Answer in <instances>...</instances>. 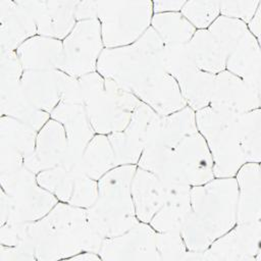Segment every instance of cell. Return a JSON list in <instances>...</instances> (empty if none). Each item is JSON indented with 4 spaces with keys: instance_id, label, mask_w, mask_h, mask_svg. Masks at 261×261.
Wrapping results in <instances>:
<instances>
[{
    "instance_id": "cell-27",
    "label": "cell",
    "mask_w": 261,
    "mask_h": 261,
    "mask_svg": "<svg viewBox=\"0 0 261 261\" xmlns=\"http://www.w3.org/2000/svg\"><path fill=\"white\" fill-rule=\"evenodd\" d=\"M196 112L189 106L161 117L156 140L166 148L174 149L175 146L186 137L197 133Z\"/></svg>"
},
{
    "instance_id": "cell-14",
    "label": "cell",
    "mask_w": 261,
    "mask_h": 261,
    "mask_svg": "<svg viewBox=\"0 0 261 261\" xmlns=\"http://www.w3.org/2000/svg\"><path fill=\"white\" fill-rule=\"evenodd\" d=\"M35 19L37 35L63 41L76 23L77 0H19Z\"/></svg>"
},
{
    "instance_id": "cell-24",
    "label": "cell",
    "mask_w": 261,
    "mask_h": 261,
    "mask_svg": "<svg viewBox=\"0 0 261 261\" xmlns=\"http://www.w3.org/2000/svg\"><path fill=\"white\" fill-rule=\"evenodd\" d=\"M225 70L261 90L260 42L251 33L227 55Z\"/></svg>"
},
{
    "instance_id": "cell-22",
    "label": "cell",
    "mask_w": 261,
    "mask_h": 261,
    "mask_svg": "<svg viewBox=\"0 0 261 261\" xmlns=\"http://www.w3.org/2000/svg\"><path fill=\"white\" fill-rule=\"evenodd\" d=\"M167 200L152 217L149 224L159 232L181 233L191 212V186H165Z\"/></svg>"
},
{
    "instance_id": "cell-43",
    "label": "cell",
    "mask_w": 261,
    "mask_h": 261,
    "mask_svg": "<svg viewBox=\"0 0 261 261\" xmlns=\"http://www.w3.org/2000/svg\"><path fill=\"white\" fill-rule=\"evenodd\" d=\"M185 0H155L152 1L153 12H178L185 4Z\"/></svg>"
},
{
    "instance_id": "cell-11",
    "label": "cell",
    "mask_w": 261,
    "mask_h": 261,
    "mask_svg": "<svg viewBox=\"0 0 261 261\" xmlns=\"http://www.w3.org/2000/svg\"><path fill=\"white\" fill-rule=\"evenodd\" d=\"M50 116L63 126L67 139V150L60 165L73 174H85L83 154L96 133L84 104L60 101Z\"/></svg>"
},
{
    "instance_id": "cell-3",
    "label": "cell",
    "mask_w": 261,
    "mask_h": 261,
    "mask_svg": "<svg viewBox=\"0 0 261 261\" xmlns=\"http://www.w3.org/2000/svg\"><path fill=\"white\" fill-rule=\"evenodd\" d=\"M37 261L68 260L81 252L99 253L105 238L90 224L87 209L58 202L33 223Z\"/></svg>"
},
{
    "instance_id": "cell-32",
    "label": "cell",
    "mask_w": 261,
    "mask_h": 261,
    "mask_svg": "<svg viewBox=\"0 0 261 261\" xmlns=\"http://www.w3.org/2000/svg\"><path fill=\"white\" fill-rule=\"evenodd\" d=\"M38 132L10 116H0V144L18 151L24 158L33 155Z\"/></svg>"
},
{
    "instance_id": "cell-38",
    "label": "cell",
    "mask_w": 261,
    "mask_h": 261,
    "mask_svg": "<svg viewBox=\"0 0 261 261\" xmlns=\"http://www.w3.org/2000/svg\"><path fill=\"white\" fill-rule=\"evenodd\" d=\"M156 250L159 261H181L188 249L181 233L157 231Z\"/></svg>"
},
{
    "instance_id": "cell-19",
    "label": "cell",
    "mask_w": 261,
    "mask_h": 261,
    "mask_svg": "<svg viewBox=\"0 0 261 261\" xmlns=\"http://www.w3.org/2000/svg\"><path fill=\"white\" fill-rule=\"evenodd\" d=\"M67 150V139L63 126L50 118L38 132L33 155L24 160V166L38 174L62 163Z\"/></svg>"
},
{
    "instance_id": "cell-12",
    "label": "cell",
    "mask_w": 261,
    "mask_h": 261,
    "mask_svg": "<svg viewBox=\"0 0 261 261\" xmlns=\"http://www.w3.org/2000/svg\"><path fill=\"white\" fill-rule=\"evenodd\" d=\"M204 261H261V222L237 223L204 250Z\"/></svg>"
},
{
    "instance_id": "cell-18",
    "label": "cell",
    "mask_w": 261,
    "mask_h": 261,
    "mask_svg": "<svg viewBox=\"0 0 261 261\" xmlns=\"http://www.w3.org/2000/svg\"><path fill=\"white\" fill-rule=\"evenodd\" d=\"M36 35L35 19L19 0H0V53L16 51Z\"/></svg>"
},
{
    "instance_id": "cell-45",
    "label": "cell",
    "mask_w": 261,
    "mask_h": 261,
    "mask_svg": "<svg viewBox=\"0 0 261 261\" xmlns=\"http://www.w3.org/2000/svg\"><path fill=\"white\" fill-rule=\"evenodd\" d=\"M68 260H79V261H100L101 257L99 256L98 253H94V252H81L74 256H72L71 258H69Z\"/></svg>"
},
{
    "instance_id": "cell-35",
    "label": "cell",
    "mask_w": 261,
    "mask_h": 261,
    "mask_svg": "<svg viewBox=\"0 0 261 261\" xmlns=\"http://www.w3.org/2000/svg\"><path fill=\"white\" fill-rule=\"evenodd\" d=\"M179 12L196 30H207L220 15L219 1H186Z\"/></svg>"
},
{
    "instance_id": "cell-15",
    "label": "cell",
    "mask_w": 261,
    "mask_h": 261,
    "mask_svg": "<svg viewBox=\"0 0 261 261\" xmlns=\"http://www.w3.org/2000/svg\"><path fill=\"white\" fill-rule=\"evenodd\" d=\"M261 90L239 76L223 70L215 74L210 107L233 114H243L261 106Z\"/></svg>"
},
{
    "instance_id": "cell-7",
    "label": "cell",
    "mask_w": 261,
    "mask_h": 261,
    "mask_svg": "<svg viewBox=\"0 0 261 261\" xmlns=\"http://www.w3.org/2000/svg\"><path fill=\"white\" fill-rule=\"evenodd\" d=\"M98 20L105 48L134 44L151 28L153 6L144 1H98Z\"/></svg>"
},
{
    "instance_id": "cell-8",
    "label": "cell",
    "mask_w": 261,
    "mask_h": 261,
    "mask_svg": "<svg viewBox=\"0 0 261 261\" xmlns=\"http://www.w3.org/2000/svg\"><path fill=\"white\" fill-rule=\"evenodd\" d=\"M0 186L7 202L5 223L38 221L59 202L38 184L37 174L25 166L12 176L1 179Z\"/></svg>"
},
{
    "instance_id": "cell-20",
    "label": "cell",
    "mask_w": 261,
    "mask_h": 261,
    "mask_svg": "<svg viewBox=\"0 0 261 261\" xmlns=\"http://www.w3.org/2000/svg\"><path fill=\"white\" fill-rule=\"evenodd\" d=\"M234 177L238 185L237 223L261 222L260 163H245Z\"/></svg>"
},
{
    "instance_id": "cell-23",
    "label": "cell",
    "mask_w": 261,
    "mask_h": 261,
    "mask_svg": "<svg viewBox=\"0 0 261 261\" xmlns=\"http://www.w3.org/2000/svg\"><path fill=\"white\" fill-rule=\"evenodd\" d=\"M23 70L60 69L63 62L62 41L54 38L36 35L17 49Z\"/></svg>"
},
{
    "instance_id": "cell-26",
    "label": "cell",
    "mask_w": 261,
    "mask_h": 261,
    "mask_svg": "<svg viewBox=\"0 0 261 261\" xmlns=\"http://www.w3.org/2000/svg\"><path fill=\"white\" fill-rule=\"evenodd\" d=\"M188 46L198 69L213 74L225 70L226 54L208 30H196Z\"/></svg>"
},
{
    "instance_id": "cell-42",
    "label": "cell",
    "mask_w": 261,
    "mask_h": 261,
    "mask_svg": "<svg viewBox=\"0 0 261 261\" xmlns=\"http://www.w3.org/2000/svg\"><path fill=\"white\" fill-rule=\"evenodd\" d=\"M98 13H99L98 1H93V0L77 1L76 7H75L76 21L98 19Z\"/></svg>"
},
{
    "instance_id": "cell-44",
    "label": "cell",
    "mask_w": 261,
    "mask_h": 261,
    "mask_svg": "<svg viewBox=\"0 0 261 261\" xmlns=\"http://www.w3.org/2000/svg\"><path fill=\"white\" fill-rule=\"evenodd\" d=\"M247 28L249 32L260 42L261 35V4L257 9L256 13L252 17V19L247 23Z\"/></svg>"
},
{
    "instance_id": "cell-37",
    "label": "cell",
    "mask_w": 261,
    "mask_h": 261,
    "mask_svg": "<svg viewBox=\"0 0 261 261\" xmlns=\"http://www.w3.org/2000/svg\"><path fill=\"white\" fill-rule=\"evenodd\" d=\"M34 222L22 223H4L0 227V245L21 247L35 251Z\"/></svg>"
},
{
    "instance_id": "cell-31",
    "label": "cell",
    "mask_w": 261,
    "mask_h": 261,
    "mask_svg": "<svg viewBox=\"0 0 261 261\" xmlns=\"http://www.w3.org/2000/svg\"><path fill=\"white\" fill-rule=\"evenodd\" d=\"M238 138L246 162H261V109L238 115Z\"/></svg>"
},
{
    "instance_id": "cell-16",
    "label": "cell",
    "mask_w": 261,
    "mask_h": 261,
    "mask_svg": "<svg viewBox=\"0 0 261 261\" xmlns=\"http://www.w3.org/2000/svg\"><path fill=\"white\" fill-rule=\"evenodd\" d=\"M69 77L60 69L24 70L20 86L36 108L50 114L61 101Z\"/></svg>"
},
{
    "instance_id": "cell-25",
    "label": "cell",
    "mask_w": 261,
    "mask_h": 261,
    "mask_svg": "<svg viewBox=\"0 0 261 261\" xmlns=\"http://www.w3.org/2000/svg\"><path fill=\"white\" fill-rule=\"evenodd\" d=\"M0 114L13 117L37 132L51 118L49 113L36 108L27 99L20 84L0 91Z\"/></svg>"
},
{
    "instance_id": "cell-1",
    "label": "cell",
    "mask_w": 261,
    "mask_h": 261,
    "mask_svg": "<svg viewBox=\"0 0 261 261\" xmlns=\"http://www.w3.org/2000/svg\"><path fill=\"white\" fill-rule=\"evenodd\" d=\"M97 71L162 116L186 106L176 81L165 71L163 43L152 28L132 45L105 48Z\"/></svg>"
},
{
    "instance_id": "cell-33",
    "label": "cell",
    "mask_w": 261,
    "mask_h": 261,
    "mask_svg": "<svg viewBox=\"0 0 261 261\" xmlns=\"http://www.w3.org/2000/svg\"><path fill=\"white\" fill-rule=\"evenodd\" d=\"M61 165L45 169L37 174L38 184L54 195L59 202L69 204L75 188L76 176Z\"/></svg>"
},
{
    "instance_id": "cell-9",
    "label": "cell",
    "mask_w": 261,
    "mask_h": 261,
    "mask_svg": "<svg viewBox=\"0 0 261 261\" xmlns=\"http://www.w3.org/2000/svg\"><path fill=\"white\" fill-rule=\"evenodd\" d=\"M161 117L162 115L141 102L122 132L107 135L116 166L138 164L144 149L156 140Z\"/></svg>"
},
{
    "instance_id": "cell-40",
    "label": "cell",
    "mask_w": 261,
    "mask_h": 261,
    "mask_svg": "<svg viewBox=\"0 0 261 261\" xmlns=\"http://www.w3.org/2000/svg\"><path fill=\"white\" fill-rule=\"evenodd\" d=\"M260 4V0L219 1L220 15L239 19L247 24L256 13Z\"/></svg>"
},
{
    "instance_id": "cell-29",
    "label": "cell",
    "mask_w": 261,
    "mask_h": 261,
    "mask_svg": "<svg viewBox=\"0 0 261 261\" xmlns=\"http://www.w3.org/2000/svg\"><path fill=\"white\" fill-rule=\"evenodd\" d=\"M83 171L89 177L99 180L116 167L113 149L107 135L96 134L86 147L82 159Z\"/></svg>"
},
{
    "instance_id": "cell-39",
    "label": "cell",
    "mask_w": 261,
    "mask_h": 261,
    "mask_svg": "<svg viewBox=\"0 0 261 261\" xmlns=\"http://www.w3.org/2000/svg\"><path fill=\"white\" fill-rule=\"evenodd\" d=\"M23 71L15 51L0 53V90L19 85Z\"/></svg>"
},
{
    "instance_id": "cell-4",
    "label": "cell",
    "mask_w": 261,
    "mask_h": 261,
    "mask_svg": "<svg viewBox=\"0 0 261 261\" xmlns=\"http://www.w3.org/2000/svg\"><path fill=\"white\" fill-rule=\"evenodd\" d=\"M136 169L137 165L116 166L98 180V196L87 215L91 226L103 238L121 234L140 222L130 192Z\"/></svg>"
},
{
    "instance_id": "cell-21",
    "label": "cell",
    "mask_w": 261,
    "mask_h": 261,
    "mask_svg": "<svg viewBox=\"0 0 261 261\" xmlns=\"http://www.w3.org/2000/svg\"><path fill=\"white\" fill-rule=\"evenodd\" d=\"M130 192L140 222L149 223L167 200L165 185L155 174L138 166L132 179Z\"/></svg>"
},
{
    "instance_id": "cell-34",
    "label": "cell",
    "mask_w": 261,
    "mask_h": 261,
    "mask_svg": "<svg viewBox=\"0 0 261 261\" xmlns=\"http://www.w3.org/2000/svg\"><path fill=\"white\" fill-rule=\"evenodd\" d=\"M227 55L250 33L247 24L239 19L219 15L207 29Z\"/></svg>"
},
{
    "instance_id": "cell-10",
    "label": "cell",
    "mask_w": 261,
    "mask_h": 261,
    "mask_svg": "<svg viewBox=\"0 0 261 261\" xmlns=\"http://www.w3.org/2000/svg\"><path fill=\"white\" fill-rule=\"evenodd\" d=\"M63 62L60 70L72 77L97 71V63L105 49L98 19L76 21L62 41Z\"/></svg>"
},
{
    "instance_id": "cell-17",
    "label": "cell",
    "mask_w": 261,
    "mask_h": 261,
    "mask_svg": "<svg viewBox=\"0 0 261 261\" xmlns=\"http://www.w3.org/2000/svg\"><path fill=\"white\" fill-rule=\"evenodd\" d=\"M173 152L180 170L191 187L204 185L215 177L211 153L199 132L182 139L175 146Z\"/></svg>"
},
{
    "instance_id": "cell-2",
    "label": "cell",
    "mask_w": 261,
    "mask_h": 261,
    "mask_svg": "<svg viewBox=\"0 0 261 261\" xmlns=\"http://www.w3.org/2000/svg\"><path fill=\"white\" fill-rule=\"evenodd\" d=\"M236 177H214L191 189V212L181 231L188 250L204 251L237 224Z\"/></svg>"
},
{
    "instance_id": "cell-5",
    "label": "cell",
    "mask_w": 261,
    "mask_h": 261,
    "mask_svg": "<svg viewBox=\"0 0 261 261\" xmlns=\"http://www.w3.org/2000/svg\"><path fill=\"white\" fill-rule=\"evenodd\" d=\"M238 115L210 106L196 112L197 128L211 153L215 177H234L247 163L238 138Z\"/></svg>"
},
{
    "instance_id": "cell-30",
    "label": "cell",
    "mask_w": 261,
    "mask_h": 261,
    "mask_svg": "<svg viewBox=\"0 0 261 261\" xmlns=\"http://www.w3.org/2000/svg\"><path fill=\"white\" fill-rule=\"evenodd\" d=\"M151 28L157 34L163 45L188 44L196 29L178 12L154 13Z\"/></svg>"
},
{
    "instance_id": "cell-36",
    "label": "cell",
    "mask_w": 261,
    "mask_h": 261,
    "mask_svg": "<svg viewBox=\"0 0 261 261\" xmlns=\"http://www.w3.org/2000/svg\"><path fill=\"white\" fill-rule=\"evenodd\" d=\"M163 65L165 71L175 81L197 69L188 44L163 45Z\"/></svg>"
},
{
    "instance_id": "cell-41",
    "label": "cell",
    "mask_w": 261,
    "mask_h": 261,
    "mask_svg": "<svg viewBox=\"0 0 261 261\" xmlns=\"http://www.w3.org/2000/svg\"><path fill=\"white\" fill-rule=\"evenodd\" d=\"M36 253L21 247L0 245V261H35Z\"/></svg>"
},
{
    "instance_id": "cell-13",
    "label": "cell",
    "mask_w": 261,
    "mask_h": 261,
    "mask_svg": "<svg viewBox=\"0 0 261 261\" xmlns=\"http://www.w3.org/2000/svg\"><path fill=\"white\" fill-rule=\"evenodd\" d=\"M156 232L149 223L139 222L121 234L105 238L98 254L103 261H159Z\"/></svg>"
},
{
    "instance_id": "cell-6",
    "label": "cell",
    "mask_w": 261,
    "mask_h": 261,
    "mask_svg": "<svg viewBox=\"0 0 261 261\" xmlns=\"http://www.w3.org/2000/svg\"><path fill=\"white\" fill-rule=\"evenodd\" d=\"M141 101L117 83L102 75L87 94L84 106L96 134L122 132Z\"/></svg>"
},
{
    "instance_id": "cell-28",
    "label": "cell",
    "mask_w": 261,
    "mask_h": 261,
    "mask_svg": "<svg viewBox=\"0 0 261 261\" xmlns=\"http://www.w3.org/2000/svg\"><path fill=\"white\" fill-rule=\"evenodd\" d=\"M215 74L194 69L176 80L186 106L195 112L210 105Z\"/></svg>"
}]
</instances>
